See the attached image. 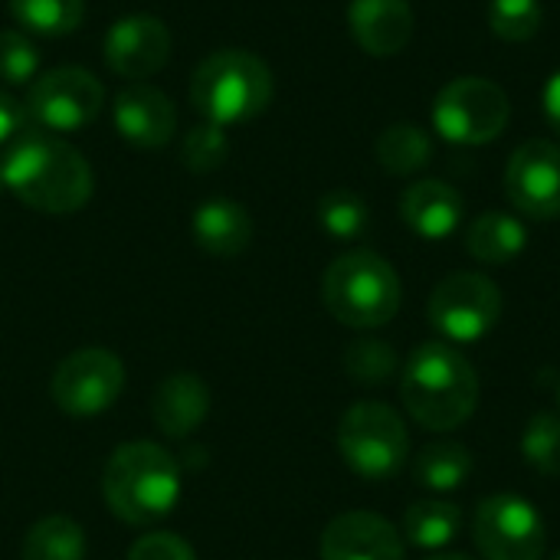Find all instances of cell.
<instances>
[{
  "mask_svg": "<svg viewBox=\"0 0 560 560\" xmlns=\"http://www.w3.org/2000/svg\"><path fill=\"white\" fill-rule=\"evenodd\" d=\"M3 187L39 213H75L92 197V167L89 161L66 141L46 138L33 128V135L20 138L3 158Z\"/></svg>",
  "mask_w": 560,
  "mask_h": 560,
  "instance_id": "1",
  "label": "cell"
},
{
  "mask_svg": "<svg viewBox=\"0 0 560 560\" xmlns=\"http://www.w3.org/2000/svg\"><path fill=\"white\" fill-rule=\"evenodd\" d=\"M400 397L407 413L423 430L450 433L476 413L479 374L459 348L446 341H427L404 368Z\"/></svg>",
  "mask_w": 560,
  "mask_h": 560,
  "instance_id": "2",
  "label": "cell"
},
{
  "mask_svg": "<svg viewBox=\"0 0 560 560\" xmlns=\"http://www.w3.org/2000/svg\"><path fill=\"white\" fill-rule=\"evenodd\" d=\"M102 495L115 518L154 525L167 518L180 499V469L158 443H125L105 463Z\"/></svg>",
  "mask_w": 560,
  "mask_h": 560,
  "instance_id": "3",
  "label": "cell"
},
{
  "mask_svg": "<svg viewBox=\"0 0 560 560\" xmlns=\"http://www.w3.org/2000/svg\"><path fill=\"white\" fill-rule=\"evenodd\" d=\"M194 108L213 125H240L262 115L272 102L269 66L246 49H220L207 56L190 79Z\"/></svg>",
  "mask_w": 560,
  "mask_h": 560,
  "instance_id": "4",
  "label": "cell"
},
{
  "mask_svg": "<svg viewBox=\"0 0 560 560\" xmlns=\"http://www.w3.org/2000/svg\"><path fill=\"white\" fill-rule=\"evenodd\" d=\"M322 299L341 325L381 328L400 308V276L384 256L371 249H351L328 266L322 279Z\"/></svg>",
  "mask_w": 560,
  "mask_h": 560,
  "instance_id": "5",
  "label": "cell"
},
{
  "mask_svg": "<svg viewBox=\"0 0 560 560\" xmlns=\"http://www.w3.org/2000/svg\"><path fill=\"white\" fill-rule=\"evenodd\" d=\"M338 453L354 476L387 482L407 466L410 436L397 410L377 400H361L338 423Z\"/></svg>",
  "mask_w": 560,
  "mask_h": 560,
  "instance_id": "6",
  "label": "cell"
},
{
  "mask_svg": "<svg viewBox=\"0 0 560 560\" xmlns=\"http://www.w3.org/2000/svg\"><path fill=\"white\" fill-rule=\"evenodd\" d=\"M430 115L433 128L446 141L476 148L495 141L505 131L512 118V102L499 82L482 75H459L440 89Z\"/></svg>",
  "mask_w": 560,
  "mask_h": 560,
  "instance_id": "7",
  "label": "cell"
},
{
  "mask_svg": "<svg viewBox=\"0 0 560 560\" xmlns=\"http://www.w3.org/2000/svg\"><path fill=\"white\" fill-rule=\"evenodd\" d=\"M427 315L443 338L456 345H472L499 325L502 292L482 272H453L433 289Z\"/></svg>",
  "mask_w": 560,
  "mask_h": 560,
  "instance_id": "8",
  "label": "cell"
},
{
  "mask_svg": "<svg viewBox=\"0 0 560 560\" xmlns=\"http://www.w3.org/2000/svg\"><path fill=\"white\" fill-rule=\"evenodd\" d=\"M102 105V82L89 69L62 66L30 82L23 112L36 131H79L98 118Z\"/></svg>",
  "mask_w": 560,
  "mask_h": 560,
  "instance_id": "9",
  "label": "cell"
},
{
  "mask_svg": "<svg viewBox=\"0 0 560 560\" xmlns=\"http://www.w3.org/2000/svg\"><path fill=\"white\" fill-rule=\"evenodd\" d=\"M125 387V364L105 348H82L59 361L49 381L52 404L69 417L105 413Z\"/></svg>",
  "mask_w": 560,
  "mask_h": 560,
  "instance_id": "10",
  "label": "cell"
},
{
  "mask_svg": "<svg viewBox=\"0 0 560 560\" xmlns=\"http://www.w3.org/2000/svg\"><path fill=\"white\" fill-rule=\"evenodd\" d=\"M472 538L486 560H541L545 522L522 495H492L476 509Z\"/></svg>",
  "mask_w": 560,
  "mask_h": 560,
  "instance_id": "11",
  "label": "cell"
},
{
  "mask_svg": "<svg viewBox=\"0 0 560 560\" xmlns=\"http://www.w3.org/2000/svg\"><path fill=\"white\" fill-rule=\"evenodd\" d=\"M505 194L512 207L532 220L560 217V144L532 138L505 167Z\"/></svg>",
  "mask_w": 560,
  "mask_h": 560,
  "instance_id": "12",
  "label": "cell"
},
{
  "mask_svg": "<svg viewBox=\"0 0 560 560\" xmlns=\"http://www.w3.org/2000/svg\"><path fill=\"white\" fill-rule=\"evenodd\" d=\"M105 66L125 79H148L164 69L171 56V33L158 16L131 13L112 23L102 43Z\"/></svg>",
  "mask_w": 560,
  "mask_h": 560,
  "instance_id": "13",
  "label": "cell"
},
{
  "mask_svg": "<svg viewBox=\"0 0 560 560\" xmlns=\"http://www.w3.org/2000/svg\"><path fill=\"white\" fill-rule=\"evenodd\" d=\"M322 560H404V535L374 512H345L322 535Z\"/></svg>",
  "mask_w": 560,
  "mask_h": 560,
  "instance_id": "14",
  "label": "cell"
},
{
  "mask_svg": "<svg viewBox=\"0 0 560 560\" xmlns=\"http://www.w3.org/2000/svg\"><path fill=\"white\" fill-rule=\"evenodd\" d=\"M115 128L135 148H161L174 138L177 108L174 102L151 85H131L115 98Z\"/></svg>",
  "mask_w": 560,
  "mask_h": 560,
  "instance_id": "15",
  "label": "cell"
},
{
  "mask_svg": "<svg viewBox=\"0 0 560 560\" xmlns=\"http://www.w3.org/2000/svg\"><path fill=\"white\" fill-rule=\"evenodd\" d=\"M348 26L371 56H397L413 36V7L407 0H351Z\"/></svg>",
  "mask_w": 560,
  "mask_h": 560,
  "instance_id": "16",
  "label": "cell"
},
{
  "mask_svg": "<svg viewBox=\"0 0 560 560\" xmlns=\"http://www.w3.org/2000/svg\"><path fill=\"white\" fill-rule=\"evenodd\" d=\"M210 413V387L190 374V371H177L167 374L151 400V417L158 423V430L164 436H190Z\"/></svg>",
  "mask_w": 560,
  "mask_h": 560,
  "instance_id": "17",
  "label": "cell"
},
{
  "mask_svg": "<svg viewBox=\"0 0 560 560\" xmlns=\"http://www.w3.org/2000/svg\"><path fill=\"white\" fill-rule=\"evenodd\" d=\"M400 217L420 240H446L463 223V194L446 180H417L400 197Z\"/></svg>",
  "mask_w": 560,
  "mask_h": 560,
  "instance_id": "18",
  "label": "cell"
},
{
  "mask_svg": "<svg viewBox=\"0 0 560 560\" xmlns=\"http://www.w3.org/2000/svg\"><path fill=\"white\" fill-rule=\"evenodd\" d=\"M194 240L203 253L217 259H233L253 240V217L236 200H207L194 213Z\"/></svg>",
  "mask_w": 560,
  "mask_h": 560,
  "instance_id": "19",
  "label": "cell"
},
{
  "mask_svg": "<svg viewBox=\"0 0 560 560\" xmlns=\"http://www.w3.org/2000/svg\"><path fill=\"white\" fill-rule=\"evenodd\" d=\"M528 246V230L522 220H515L512 213H482L479 220H472L469 233H466V249L472 259L486 262V266H505L512 259H518Z\"/></svg>",
  "mask_w": 560,
  "mask_h": 560,
  "instance_id": "20",
  "label": "cell"
},
{
  "mask_svg": "<svg viewBox=\"0 0 560 560\" xmlns=\"http://www.w3.org/2000/svg\"><path fill=\"white\" fill-rule=\"evenodd\" d=\"M463 528V512L450 502H413L407 512H404V525H400V535L407 545L413 548H423V551H436V548H446Z\"/></svg>",
  "mask_w": 560,
  "mask_h": 560,
  "instance_id": "21",
  "label": "cell"
},
{
  "mask_svg": "<svg viewBox=\"0 0 560 560\" xmlns=\"http://www.w3.org/2000/svg\"><path fill=\"white\" fill-rule=\"evenodd\" d=\"M472 476V453L463 443H430L413 459L417 486L430 492H456Z\"/></svg>",
  "mask_w": 560,
  "mask_h": 560,
  "instance_id": "22",
  "label": "cell"
},
{
  "mask_svg": "<svg viewBox=\"0 0 560 560\" xmlns=\"http://www.w3.org/2000/svg\"><path fill=\"white\" fill-rule=\"evenodd\" d=\"M377 161L397 174V177H407V174H417L430 164L433 158V141L430 135L413 125V121H397L390 128H384V135L377 138Z\"/></svg>",
  "mask_w": 560,
  "mask_h": 560,
  "instance_id": "23",
  "label": "cell"
},
{
  "mask_svg": "<svg viewBox=\"0 0 560 560\" xmlns=\"http://www.w3.org/2000/svg\"><path fill=\"white\" fill-rule=\"evenodd\" d=\"M23 560H85V532L66 515L39 518L23 538Z\"/></svg>",
  "mask_w": 560,
  "mask_h": 560,
  "instance_id": "24",
  "label": "cell"
},
{
  "mask_svg": "<svg viewBox=\"0 0 560 560\" xmlns=\"http://www.w3.org/2000/svg\"><path fill=\"white\" fill-rule=\"evenodd\" d=\"M10 13L30 33L66 36L82 23V0H10Z\"/></svg>",
  "mask_w": 560,
  "mask_h": 560,
  "instance_id": "25",
  "label": "cell"
},
{
  "mask_svg": "<svg viewBox=\"0 0 560 560\" xmlns=\"http://www.w3.org/2000/svg\"><path fill=\"white\" fill-rule=\"evenodd\" d=\"M318 223L335 240H358L371 226V210L354 190H331L318 200Z\"/></svg>",
  "mask_w": 560,
  "mask_h": 560,
  "instance_id": "26",
  "label": "cell"
},
{
  "mask_svg": "<svg viewBox=\"0 0 560 560\" xmlns=\"http://www.w3.org/2000/svg\"><path fill=\"white\" fill-rule=\"evenodd\" d=\"M345 374L354 384L384 387L397 374V351H394V345L377 341V338H364V341L348 345V351H345Z\"/></svg>",
  "mask_w": 560,
  "mask_h": 560,
  "instance_id": "27",
  "label": "cell"
},
{
  "mask_svg": "<svg viewBox=\"0 0 560 560\" xmlns=\"http://www.w3.org/2000/svg\"><path fill=\"white\" fill-rule=\"evenodd\" d=\"M522 456L525 463L548 476L558 479L560 476V417L558 413H535L522 433Z\"/></svg>",
  "mask_w": 560,
  "mask_h": 560,
  "instance_id": "28",
  "label": "cell"
},
{
  "mask_svg": "<svg viewBox=\"0 0 560 560\" xmlns=\"http://www.w3.org/2000/svg\"><path fill=\"white\" fill-rule=\"evenodd\" d=\"M541 0H489V26L505 43H528L541 30Z\"/></svg>",
  "mask_w": 560,
  "mask_h": 560,
  "instance_id": "29",
  "label": "cell"
},
{
  "mask_svg": "<svg viewBox=\"0 0 560 560\" xmlns=\"http://www.w3.org/2000/svg\"><path fill=\"white\" fill-rule=\"evenodd\" d=\"M230 154V135L223 125H213V121H203V125H194L187 135H184V148H180V161L184 167H190L194 174H207V171H217Z\"/></svg>",
  "mask_w": 560,
  "mask_h": 560,
  "instance_id": "30",
  "label": "cell"
},
{
  "mask_svg": "<svg viewBox=\"0 0 560 560\" xmlns=\"http://www.w3.org/2000/svg\"><path fill=\"white\" fill-rule=\"evenodd\" d=\"M39 72V49L20 30L0 33V79L10 85H26Z\"/></svg>",
  "mask_w": 560,
  "mask_h": 560,
  "instance_id": "31",
  "label": "cell"
},
{
  "mask_svg": "<svg viewBox=\"0 0 560 560\" xmlns=\"http://www.w3.org/2000/svg\"><path fill=\"white\" fill-rule=\"evenodd\" d=\"M128 560H197V555L184 538L171 532H158V535H141L128 548Z\"/></svg>",
  "mask_w": 560,
  "mask_h": 560,
  "instance_id": "32",
  "label": "cell"
},
{
  "mask_svg": "<svg viewBox=\"0 0 560 560\" xmlns=\"http://www.w3.org/2000/svg\"><path fill=\"white\" fill-rule=\"evenodd\" d=\"M23 125H26L23 105H20L13 95L0 92V144L10 141V138H16V135L23 131Z\"/></svg>",
  "mask_w": 560,
  "mask_h": 560,
  "instance_id": "33",
  "label": "cell"
},
{
  "mask_svg": "<svg viewBox=\"0 0 560 560\" xmlns=\"http://www.w3.org/2000/svg\"><path fill=\"white\" fill-rule=\"evenodd\" d=\"M545 118H548V125L560 135V69L548 79V85H545Z\"/></svg>",
  "mask_w": 560,
  "mask_h": 560,
  "instance_id": "34",
  "label": "cell"
},
{
  "mask_svg": "<svg viewBox=\"0 0 560 560\" xmlns=\"http://www.w3.org/2000/svg\"><path fill=\"white\" fill-rule=\"evenodd\" d=\"M427 560H472V558H466V555H433V558H427Z\"/></svg>",
  "mask_w": 560,
  "mask_h": 560,
  "instance_id": "35",
  "label": "cell"
},
{
  "mask_svg": "<svg viewBox=\"0 0 560 560\" xmlns=\"http://www.w3.org/2000/svg\"><path fill=\"white\" fill-rule=\"evenodd\" d=\"M0 190H3V167H0Z\"/></svg>",
  "mask_w": 560,
  "mask_h": 560,
  "instance_id": "36",
  "label": "cell"
},
{
  "mask_svg": "<svg viewBox=\"0 0 560 560\" xmlns=\"http://www.w3.org/2000/svg\"><path fill=\"white\" fill-rule=\"evenodd\" d=\"M558 400H560V387H558Z\"/></svg>",
  "mask_w": 560,
  "mask_h": 560,
  "instance_id": "37",
  "label": "cell"
},
{
  "mask_svg": "<svg viewBox=\"0 0 560 560\" xmlns=\"http://www.w3.org/2000/svg\"><path fill=\"white\" fill-rule=\"evenodd\" d=\"M555 560H560V555H558V558H555Z\"/></svg>",
  "mask_w": 560,
  "mask_h": 560,
  "instance_id": "38",
  "label": "cell"
}]
</instances>
